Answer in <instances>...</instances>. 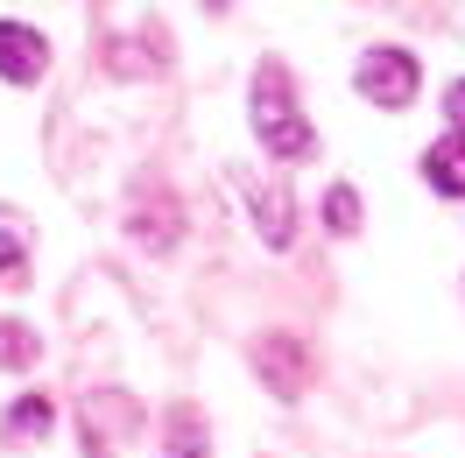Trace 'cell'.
<instances>
[{
    "mask_svg": "<svg viewBox=\"0 0 465 458\" xmlns=\"http://www.w3.org/2000/svg\"><path fill=\"white\" fill-rule=\"evenodd\" d=\"M247 114H254V134H262V148L275 163H303V155L318 148L311 120L296 114V99H290V71H282V64H262V71H254Z\"/></svg>",
    "mask_w": 465,
    "mask_h": 458,
    "instance_id": "obj_1",
    "label": "cell"
},
{
    "mask_svg": "<svg viewBox=\"0 0 465 458\" xmlns=\"http://www.w3.org/2000/svg\"><path fill=\"white\" fill-rule=\"evenodd\" d=\"M416 78H423V71H416L409 50H367V57H360V92H367L374 106H409V99H416Z\"/></svg>",
    "mask_w": 465,
    "mask_h": 458,
    "instance_id": "obj_2",
    "label": "cell"
},
{
    "mask_svg": "<svg viewBox=\"0 0 465 458\" xmlns=\"http://www.w3.org/2000/svg\"><path fill=\"white\" fill-rule=\"evenodd\" d=\"M254 367H262V381L275 388V395H303L311 353H303V339H290V332H268V339L254 345Z\"/></svg>",
    "mask_w": 465,
    "mask_h": 458,
    "instance_id": "obj_3",
    "label": "cell"
},
{
    "mask_svg": "<svg viewBox=\"0 0 465 458\" xmlns=\"http://www.w3.org/2000/svg\"><path fill=\"white\" fill-rule=\"evenodd\" d=\"M50 71V43H43V29H29V22H0V78L7 85H35Z\"/></svg>",
    "mask_w": 465,
    "mask_h": 458,
    "instance_id": "obj_4",
    "label": "cell"
},
{
    "mask_svg": "<svg viewBox=\"0 0 465 458\" xmlns=\"http://www.w3.org/2000/svg\"><path fill=\"white\" fill-rule=\"evenodd\" d=\"M127 233H134V240H148L155 254H163V247H176V198L163 191V184H148V198H134Z\"/></svg>",
    "mask_w": 465,
    "mask_h": 458,
    "instance_id": "obj_5",
    "label": "cell"
},
{
    "mask_svg": "<svg viewBox=\"0 0 465 458\" xmlns=\"http://www.w3.org/2000/svg\"><path fill=\"white\" fill-rule=\"evenodd\" d=\"M247 212H254V226H262L268 247H290V233H296V204L282 184H247Z\"/></svg>",
    "mask_w": 465,
    "mask_h": 458,
    "instance_id": "obj_6",
    "label": "cell"
},
{
    "mask_svg": "<svg viewBox=\"0 0 465 458\" xmlns=\"http://www.w3.org/2000/svg\"><path fill=\"white\" fill-rule=\"evenodd\" d=\"M423 176L444 198H465V134H437L430 155H423Z\"/></svg>",
    "mask_w": 465,
    "mask_h": 458,
    "instance_id": "obj_7",
    "label": "cell"
},
{
    "mask_svg": "<svg viewBox=\"0 0 465 458\" xmlns=\"http://www.w3.org/2000/svg\"><path fill=\"white\" fill-rule=\"evenodd\" d=\"M50 437V402L43 395H22L7 409V444H43Z\"/></svg>",
    "mask_w": 465,
    "mask_h": 458,
    "instance_id": "obj_8",
    "label": "cell"
},
{
    "mask_svg": "<svg viewBox=\"0 0 465 458\" xmlns=\"http://www.w3.org/2000/svg\"><path fill=\"white\" fill-rule=\"evenodd\" d=\"M22 268H29V226H22V212H7V204H0V275L15 283Z\"/></svg>",
    "mask_w": 465,
    "mask_h": 458,
    "instance_id": "obj_9",
    "label": "cell"
},
{
    "mask_svg": "<svg viewBox=\"0 0 465 458\" xmlns=\"http://www.w3.org/2000/svg\"><path fill=\"white\" fill-rule=\"evenodd\" d=\"M0 367H7V373L35 367V332H29V324H15V317H0Z\"/></svg>",
    "mask_w": 465,
    "mask_h": 458,
    "instance_id": "obj_10",
    "label": "cell"
},
{
    "mask_svg": "<svg viewBox=\"0 0 465 458\" xmlns=\"http://www.w3.org/2000/svg\"><path fill=\"white\" fill-rule=\"evenodd\" d=\"M170 458H204V423H198V409H170Z\"/></svg>",
    "mask_w": 465,
    "mask_h": 458,
    "instance_id": "obj_11",
    "label": "cell"
},
{
    "mask_svg": "<svg viewBox=\"0 0 465 458\" xmlns=\"http://www.w3.org/2000/svg\"><path fill=\"white\" fill-rule=\"evenodd\" d=\"M324 219H331V233H352V226H360V198H352V184H331Z\"/></svg>",
    "mask_w": 465,
    "mask_h": 458,
    "instance_id": "obj_12",
    "label": "cell"
},
{
    "mask_svg": "<svg viewBox=\"0 0 465 458\" xmlns=\"http://www.w3.org/2000/svg\"><path fill=\"white\" fill-rule=\"evenodd\" d=\"M444 120H451V134H465V78L444 92Z\"/></svg>",
    "mask_w": 465,
    "mask_h": 458,
    "instance_id": "obj_13",
    "label": "cell"
}]
</instances>
